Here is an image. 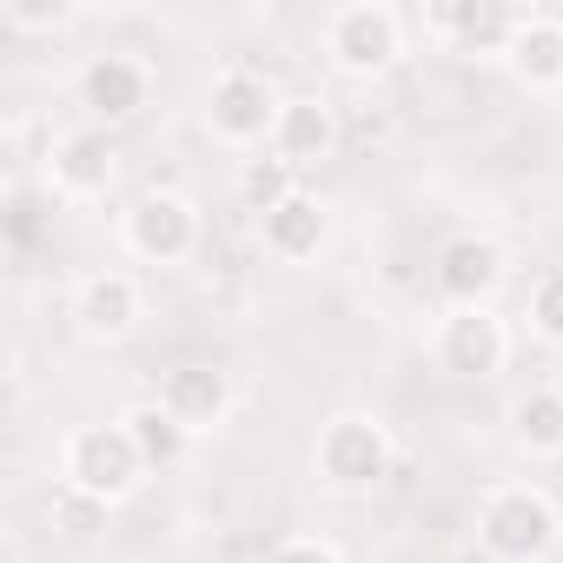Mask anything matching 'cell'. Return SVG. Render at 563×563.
I'll return each instance as SVG.
<instances>
[{
  "label": "cell",
  "mask_w": 563,
  "mask_h": 563,
  "mask_svg": "<svg viewBox=\"0 0 563 563\" xmlns=\"http://www.w3.org/2000/svg\"><path fill=\"white\" fill-rule=\"evenodd\" d=\"M67 319L87 345H120L140 332L146 319V286L126 272V265H100V272H80L74 292H67Z\"/></svg>",
  "instance_id": "obj_10"
},
{
  "label": "cell",
  "mask_w": 563,
  "mask_h": 563,
  "mask_svg": "<svg viewBox=\"0 0 563 563\" xmlns=\"http://www.w3.org/2000/svg\"><path fill=\"white\" fill-rule=\"evenodd\" d=\"M405 34H411V14L391 8V0H345L319 21V47L345 80H385L405 60Z\"/></svg>",
  "instance_id": "obj_3"
},
{
  "label": "cell",
  "mask_w": 563,
  "mask_h": 563,
  "mask_svg": "<svg viewBox=\"0 0 563 563\" xmlns=\"http://www.w3.org/2000/svg\"><path fill=\"white\" fill-rule=\"evenodd\" d=\"M41 179H47L54 199H67V206H93V199H107L113 179H120V140H113L107 126L80 120V126H67V133L47 140V153H41Z\"/></svg>",
  "instance_id": "obj_7"
},
{
  "label": "cell",
  "mask_w": 563,
  "mask_h": 563,
  "mask_svg": "<svg viewBox=\"0 0 563 563\" xmlns=\"http://www.w3.org/2000/svg\"><path fill=\"white\" fill-rule=\"evenodd\" d=\"M258 245H265V258H278V265H312V258L332 245V206H325L312 186L292 192L278 212L258 219Z\"/></svg>",
  "instance_id": "obj_14"
},
{
  "label": "cell",
  "mask_w": 563,
  "mask_h": 563,
  "mask_svg": "<svg viewBox=\"0 0 563 563\" xmlns=\"http://www.w3.org/2000/svg\"><path fill=\"white\" fill-rule=\"evenodd\" d=\"M80 8H67V0H0V21H8L14 34H60L74 27Z\"/></svg>",
  "instance_id": "obj_20"
},
{
  "label": "cell",
  "mask_w": 563,
  "mask_h": 563,
  "mask_svg": "<svg viewBox=\"0 0 563 563\" xmlns=\"http://www.w3.org/2000/svg\"><path fill=\"white\" fill-rule=\"evenodd\" d=\"M120 424H126V438H133V451L146 457V471H173L186 451H192V431L159 405V398H140V405H126L120 411Z\"/></svg>",
  "instance_id": "obj_17"
},
{
  "label": "cell",
  "mask_w": 563,
  "mask_h": 563,
  "mask_svg": "<svg viewBox=\"0 0 563 563\" xmlns=\"http://www.w3.org/2000/svg\"><path fill=\"white\" fill-rule=\"evenodd\" d=\"M153 87H159L153 60H146V54H126V47L87 54L80 80H74V93H80L87 120H93V126H107V133L133 126V120H140V113L153 107Z\"/></svg>",
  "instance_id": "obj_9"
},
{
  "label": "cell",
  "mask_w": 563,
  "mask_h": 563,
  "mask_svg": "<svg viewBox=\"0 0 563 563\" xmlns=\"http://www.w3.org/2000/svg\"><path fill=\"white\" fill-rule=\"evenodd\" d=\"M292 192H306V173H292L278 153H252V159H239V199H245V212H252V219L278 212Z\"/></svg>",
  "instance_id": "obj_18"
},
{
  "label": "cell",
  "mask_w": 563,
  "mask_h": 563,
  "mask_svg": "<svg viewBox=\"0 0 563 563\" xmlns=\"http://www.w3.org/2000/svg\"><path fill=\"white\" fill-rule=\"evenodd\" d=\"M431 365L444 378L484 385L510 365V325L490 306H444L438 325H431Z\"/></svg>",
  "instance_id": "obj_8"
},
{
  "label": "cell",
  "mask_w": 563,
  "mask_h": 563,
  "mask_svg": "<svg viewBox=\"0 0 563 563\" xmlns=\"http://www.w3.org/2000/svg\"><path fill=\"white\" fill-rule=\"evenodd\" d=\"M510 278V258L490 232H444L431 252V286L444 306H490Z\"/></svg>",
  "instance_id": "obj_11"
},
{
  "label": "cell",
  "mask_w": 563,
  "mask_h": 563,
  "mask_svg": "<svg viewBox=\"0 0 563 563\" xmlns=\"http://www.w3.org/2000/svg\"><path fill=\"white\" fill-rule=\"evenodd\" d=\"M504 67L517 74V87H530V93H556V87H563V14L523 8Z\"/></svg>",
  "instance_id": "obj_15"
},
{
  "label": "cell",
  "mask_w": 563,
  "mask_h": 563,
  "mask_svg": "<svg viewBox=\"0 0 563 563\" xmlns=\"http://www.w3.org/2000/svg\"><path fill=\"white\" fill-rule=\"evenodd\" d=\"M391 471H398V438H391L385 418L339 411V418L319 424V438H312V477H319V490H332V497H372Z\"/></svg>",
  "instance_id": "obj_2"
},
{
  "label": "cell",
  "mask_w": 563,
  "mask_h": 563,
  "mask_svg": "<svg viewBox=\"0 0 563 563\" xmlns=\"http://www.w3.org/2000/svg\"><path fill=\"white\" fill-rule=\"evenodd\" d=\"M146 477H153V471H146V457L133 451V438H126L120 418H113V424H74V431L60 438V490H74V497H87V504H100V510L126 504Z\"/></svg>",
  "instance_id": "obj_4"
},
{
  "label": "cell",
  "mask_w": 563,
  "mask_h": 563,
  "mask_svg": "<svg viewBox=\"0 0 563 563\" xmlns=\"http://www.w3.org/2000/svg\"><path fill=\"white\" fill-rule=\"evenodd\" d=\"M504 438L523 457H563V385H530L504 405Z\"/></svg>",
  "instance_id": "obj_16"
},
{
  "label": "cell",
  "mask_w": 563,
  "mask_h": 563,
  "mask_svg": "<svg viewBox=\"0 0 563 563\" xmlns=\"http://www.w3.org/2000/svg\"><path fill=\"white\" fill-rule=\"evenodd\" d=\"M265 563H345V550H339L332 537L299 530V537H278V543L265 550Z\"/></svg>",
  "instance_id": "obj_21"
},
{
  "label": "cell",
  "mask_w": 563,
  "mask_h": 563,
  "mask_svg": "<svg viewBox=\"0 0 563 563\" xmlns=\"http://www.w3.org/2000/svg\"><path fill=\"white\" fill-rule=\"evenodd\" d=\"M523 319H530V332H537L543 345H556V352H563V265H550L537 286H530Z\"/></svg>",
  "instance_id": "obj_19"
},
{
  "label": "cell",
  "mask_w": 563,
  "mask_h": 563,
  "mask_svg": "<svg viewBox=\"0 0 563 563\" xmlns=\"http://www.w3.org/2000/svg\"><path fill=\"white\" fill-rule=\"evenodd\" d=\"M278 107H286V93L272 87V74H258L252 60H225V67H212V80H206L199 120H206V133H212L219 146L252 153V146H272Z\"/></svg>",
  "instance_id": "obj_5"
},
{
  "label": "cell",
  "mask_w": 563,
  "mask_h": 563,
  "mask_svg": "<svg viewBox=\"0 0 563 563\" xmlns=\"http://www.w3.org/2000/svg\"><path fill=\"white\" fill-rule=\"evenodd\" d=\"M556 504H563V497H556Z\"/></svg>",
  "instance_id": "obj_22"
},
{
  "label": "cell",
  "mask_w": 563,
  "mask_h": 563,
  "mask_svg": "<svg viewBox=\"0 0 563 563\" xmlns=\"http://www.w3.org/2000/svg\"><path fill=\"white\" fill-rule=\"evenodd\" d=\"M113 232H120V252L140 258V265H186L199 252V239H206V219H199V206L186 192L146 186V192H133L120 206Z\"/></svg>",
  "instance_id": "obj_6"
},
{
  "label": "cell",
  "mask_w": 563,
  "mask_h": 563,
  "mask_svg": "<svg viewBox=\"0 0 563 563\" xmlns=\"http://www.w3.org/2000/svg\"><path fill=\"white\" fill-rule=\"evenodd\" d=\"M477 550L490 563H543L556 543H563V504L543 490V484H523V477H504L477 497Z\"/></svg>",
  "instance_id": "obj_1"
},
{
  "label": "cell",
  "mask_w": 563,
  "mask_h": 563,
  "mask_svg": "<svg viewBox=\"0 0 563 563\" xmlns=\"http://www.w3.org/2000/svg\"><path fill=\"white\" fill-rule=\"evenodd\" d=\"M339 140H345V126H339V107L325 93H286L265 153H278L292 173H312V166H325L339 153Z\"/></svg>",
  "instance_id": "obj_12"
},
{
  "label": "cell",
  "mask_w": 563,
  "mask_h": 563,
  "mask_svg": "<svg viewBox=\"0 0 563 563\" xmlns=\"http://www.w3.org/2000/svg\"><path fill=\"white\" fill-rule=\"evenodd\" d=\"M192 438H212V431H225L232 424V405H239V391H232V372H219V365H173L166 378H159V391H153Z\"/></svg>",
  "instance_id": "obj_13"
}]
</instances>
